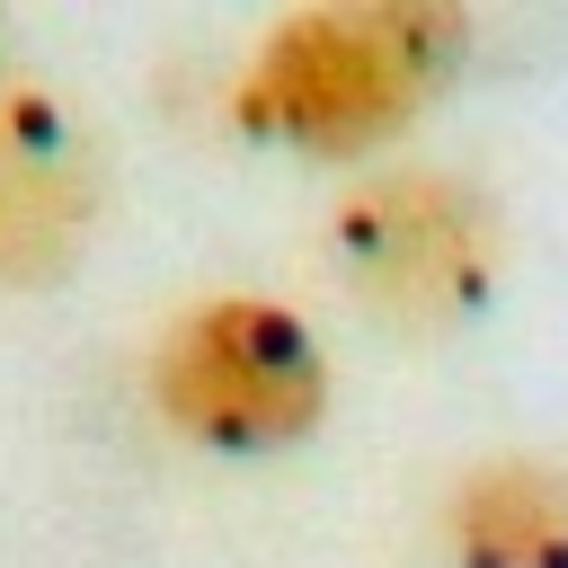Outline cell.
I'll return each instance as SVG.
<instances>
[{
	"label": "cell",
	"mask_w": 568,
	"mask_h": 568,
	"mask_svg": "<svg viewBox=\"0 0 568 568\" xmlns=\"http://www.w3.org/2000/svg\"><path fill=\"white\" fill-rule=\"evenodd\" d=\"M328 257L364 311H382L399 328H444L497 275V213L479 186H462L444 169H399L337 204Z\"/></svg>",
	"instance_id": "3957f363"
},
{
	"label": "cell",
	"mask_w": 568,
	"mask_h": 568,
	"mask_svg": "<svg viewBox=\"0 0 568 568\" xmlns=\"http://www.w3.org/2000/svg\"><path fill=\"white\" fill-rule=\"evenodd\" d=\"M98 222V151L44 89H0V275L53 284Z\"/></svg>",
	"instance_id": "277c9868"
},
{
	"label": "cell",
	"mask_w": 568,
	"mask_h": 568,
	"mask_svg": "<svg viewBox=\"0 0 568 568\" xmlns=\"http://www.w3.org/2000/svg\"><path fill=\"white\" fill-rule=\"evenodd\" d=\"M462 568H568V470L550 462H479L453 488Z\"/></svg>",
	"instance_id": "5b68a950"
},
{
	"label": "cell",
	"mask_w": 568,
	"mask_h": 568,
	"mask_svg": "<svg viewBox=\"0 0 568 568\" xmlns=\"http://www.w3.org/2000/svg\"><path fill=\"white\" fill-rule=\"evenodd\" d=\"M151 390H160L169 426H186L195 444L266 453V444H293V435L320 426V408H328V364H320L311 328H302L284 302L222 293V302H195V311L160 337Z\"/></svg>",
	"instance_id": "7a4b0ae2"
},
{
	"label": "cell",
	"mask_w": 568,
	"mask_h": 568,
	"mask_svg": "<svg viewBox=\"0 0 568 568\" xmlns=\"http://www.w3.org/2000/svg\"><path fill=\"white\" fill-rule=\"evenodd\" d=\"M462 18L426 0H364V9H293L248 53L231 115L293 151H364L426 106V89L462 53Z\"/></svg>",
	"instance_id": "6da1fadb"
}]
</instances>
